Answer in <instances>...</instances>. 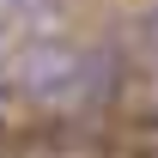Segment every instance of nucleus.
I'll use <instances>...</instances> for the list:
<instances>
[{
  "label": "nucleus",
  "instance_id": "obj_1",
  "mask_svg": "<svg viewBox=\"0 0 158 158\" xmlns=\"http://www.w3.org/2000/svg\"><path fill=\"white\" fill-rule=\"evenodd\" d=\"M19 85L37 103H49V110H61V103H103L116 91V67L103 73V55H85L73 43H37V49H24Z\"/></svg>",
  "mask_w": 158,
  "mask_h": 158
},
{
  "label": "nucleus",
  "instance_id": "obj_2",
  "mask_svg": "<svg viewBox=\"0 0 158 158\" xmlns=\"http://www.w3.org/2000/svg\"><path fill=\"white\" fill-rule=\"evenodd\" d=\"M152 55H158V6H152ZM152 67H158V61H152Z\"/></svg>",
  "mask_w": 158,
  "mask_h": 158
}]
</instances>
